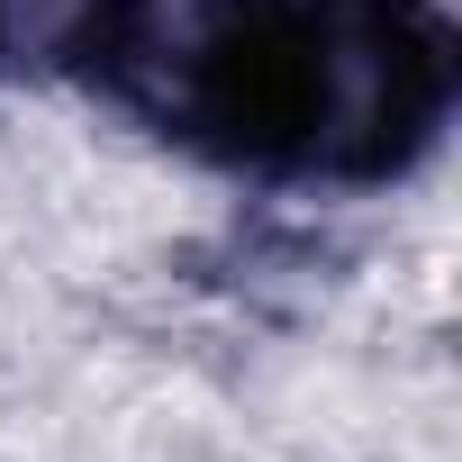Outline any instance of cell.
Listing matches in <instances>:
<instances>
[{
  "label": "cell",
  "instance_id": "cell-1",
  "mask_svg": "<svg viewBox=\"0 0 462 462\" xmlns=\"http://www.w3.org/2000/svg\"><path fill=\"white\" fill-rule=\"evenodd\" d=\"M444 28L417 0H291V154L318 172H390L435 136Z\"/></svg>",
  "mask_w": 462,
  "mask_h": 462
},
{
  "label": "cell",
  "instance_id": "cell-2",
  "mask_svg": "<svg viewBox=\"0 0 462 462\" xmlns=\"http://www.w3.org/2000/svg\"><path fill=\"white\" fill-rule=\"evenodd\" d=\"M118 0H0V73H64L100 55Z\"/></svg>",
  "mask_w": 462,
  "mask_h": 462
}]
</instances>
